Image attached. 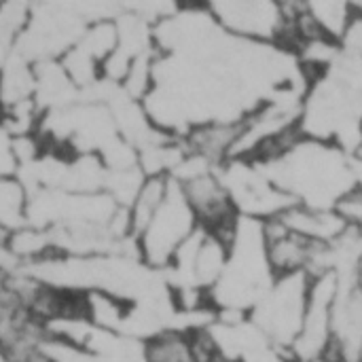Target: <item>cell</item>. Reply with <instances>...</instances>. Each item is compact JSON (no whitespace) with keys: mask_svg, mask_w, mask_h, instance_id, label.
Wrapping results in <instances>:
<instances>
[{"mask_svg":"<svg viewBox=\"0 0 362 362\" xmlns=\"http://www.w3.org/2000/svg\"><path fill=\"white\" fill-rule=\"evenodd\" d=\"M28 191L13 176L0 178V227L15 231L25 221Z\"/></svg>","mask_w":362,"mask_h":362,"instance_id":"cell-9","label":"cell"},{"mask_svg":"<svg viewBox=\"0 0 362 362\" xmlns=\"http://www.w3.org/2000/svg\"><path fill=\"white\" fill-rule=\"evenodd\" d=\"M218 172L238 216L269 223L297 206L259 161L229 159L218 168Z\"/></svg>","mask_w":362,"mask_h":362,"instance_id":"cell-6","label":"cell"},{"mask_svg":"<svg viewBox=\"0 0 362 362\" xmlns=\"http://www.w3.org/2000/svg\"><path fill=\"white\" fill-rule=\"evenodd\" d=\"M227 265L210 291V301L221 316H244L278 278L269 261L265 223L238 216L227 231Z\"/></svg>","mask_w":362,"mask_h":362,"instance_id":"cell-2","label":"cell"},{"mask_svg":"<svg viewBox=\"0 0 362 362\" xmlns=\"http://www.w3.org/2000/svg\"><path fill=\"white\" fill-rule=\"evenodd\" d=\"M310 282L312 278L308 274L278 276L250 312V320L257 325V329L267 337L274 348L282 352L291 354L301 333Z\"/></svg>","mask_w":362,"mask_h":362,"instance_id":"cell-4","label":"cell"},{"mask_svg":"<svg viewBox=\"0 0 362 362\" xmlns=\"http://www.w3.org/2000/svg\"><path fill=\"white\" fill-rule=\"evenodd\" d=\"M301 15L305 25L333 42H344L346 34L350 32L356 13L352 2H339V0H312L301 2Z\"/></svg>","mask_w":362,"mask_h":362,"instance_id":"cell-7","label":"cell"},{"mask_svg":"<svg viewBox=\"0 0 362 362\" xmlns=\"http://www.w3.org/2000/svg\"><path fill=\"white\" fill-rule=\"evenodd\" d=\"M199 229L197 216L187 204L178 182L172 178L170 191L146 227L134 238L140 259L153 267H170L185 242Z\"/></svg>","mask_w":362,"mask_h":362,"instance_id":"cell-5","label":"cell"},{"mask_svg":"<svg viewBox=\"0 0 362 362\" xmlns=\"http://www.w3.org/2000/svg\"><path fill=\"white\" fill-rule=\"evenodd\" d=\"M144 362H193L189 331H165L144 344Z\"/></svg>","mask_w":362,"mask_h":362,"instance_id":"cell-8","label":"cell"},{"mask_svg":"<svg viewBox=\"0 0 362 362\" xmlns=\"http://www.w3.org/2000/svg\"><path fill=\"white\" fill-rule=\"evenodd\" d=\"M261 165L297 206L314 210H337L356 189L348 153L303 136L282 155Z\"/></svg>","mask_w":362,"mask_h":362,"instance_id":"cell-1","label":"cell"},{"mask_svg":"<svg viewBox=\"0 0 362 362\" xmlns=\"http://www.w3.org/2000/svg\"><path fill=\"white\" fill-rule=\"evenodd\" d=\"M208 13L229 36L293 49L297 2L272 0H218L206 4Z\"/></svg>","mask_w":362,"mask_h":362,"instance_id":"cell-3","label":"cell"}]
</instances>
